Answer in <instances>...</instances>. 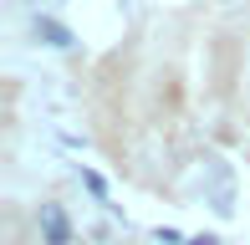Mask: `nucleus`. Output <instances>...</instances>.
Returning a JSON list of instances; mask_svg holds the SVG:
<instances>
[{"instance_id":"f03ea898","label":"nucleus","mask_w":250,"mask_h":245,"mask_svg":"<svg viewBox=\"0 0 250 245\" xmlns=\"http://www.w3.org/2000/svg\"><path fill=\"white\" fill-rule=\"evenodd\" d=\"M36 36L46 41V46H56V51H66V46H72V31H66L62 20H51V16H36Z\"/></svg>"},{"instance_id":"20e7f679","label":"nucleus","mask_w":250,"mask_h":245,"mask_svg":"<svg viewBox=\"0 0 250 245\" xmlns=\"http://www.w3.org/2000/svg\"><path fill=\"white\" fill-rule=\"evenodd\" d=\"M184 245H220V240H214V235H189Z\"/></svg>"},{"instance_id":"7ed1b4c3","label":"nucleus","mask_w":250,"mask_h":245,"mask_svg":"<svg viewBox=\"0 0 250 245\" xmlns=\"http://www.w3.org/2000/svg\"><path fill=\"white\" fill-rule=\"evenodd\" d=\"M82 184H87V194H92V199H107V179H102L97 169H82Z\"/></svg>"},{"instance_id":"f257e3e1","label":"nucleus","mask_w":250,"mask_h":245,"mask_svg":"<svg viewBox=\"0 0 250 245\" xmlns=\"http://www.w3.org/2000/svg\"><path fill=\"white\" fill-rule=\"evenodd\" d=\"M41 235H46V245H72V220L62 204H41Z\"/></svg>"}]
</instances>
